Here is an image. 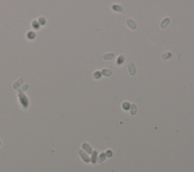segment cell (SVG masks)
Wrapping results in <instances>:
<instances>
[{"mask_svg":"<svg viewBox=\"0 0 194 172\" xmlns=\"http://www.w3.org/2000/svg\"><path fill=\"white\" fill-rule=\"evenodd\" d=\"M23 83V80H21V79H20L19 80H17V82L14 84V89H16V87H17V85H18V86H20V85L21 84Z\"/></svg>","mask_w":194,"mask_h":172,"instance_id":"8992f818","label":"cell"},{"mask_svg":"<svg viewBox=\"0 0 194 172\" xmlns=\"http://www.w3.org/2000/svg\"><path fill=\"white\" fill-rule=\"evenodd\" d=\"M35 37H36V34H35L34 32L33 31H30L28 33V38L30 39V40H33L35 38Z\"/></svg>","mask_w":194,"mask_h":172,"instance_id":"277c9868","label":"cell"},{"mask_svg":"<svg viewBox=\"0 0 194 172\" xmlns=\"http://www.w3.org/2000/svg\"><path fill=\"white\" fill-rule=\"evenodd\" d=\"M38 22H39L40 24H41V25H44V24H46V20H45V18H44V17H39V20H38Z\"/></svg>","mask_w":194,"mask_h":172,"instance_id":"5b68a950","label":"cell"},{"mask_svg":"<svg viewBox=\"0 0 194 172\" xmlns=\"http://www.w3.org/2000/svg\"><path fill=\"white\" fill-rule=\"evenodd\" d=\"M18 98H19V100H20L21 105H23V107L27 108L29 105V101H28V98L27 97V96L23 93H20L18 94Z\"/></svg>","mask_w":194,"mask_h":172,"instance_id":"6da1fadb","label":"cell"},{"mask_svg":"<svg viewBox=\"0 0 194 172\" xmlns=\"http://www.w3.org/2000/svg\"><path fill=\"white\" fill-rule=\"evenodd\" d=\"M32 26H33V28H34V29H40V24H39V22H38V21H33V22H32Z\"/></svg>","mask_w":194,"mask_h":172,"instance_id":"3957f363","label":"cell"},{"mask_svg":"<svg viewBox=\"0 0 194 172\" xmlns=\"http://www.w3.org/2000/svg\"><path fill=\"white\" fill-rule=\"evenodd\" d=\"M125 60V58H124V57L123 56H121V57H119V58L118 59V61H119V62H118V63H119V64H121L122 63V61Z\"/></svg>","mask_w":194,"mask_h":172,"instance_id":"ba28073f","label":"cell"},{"mask_svg":"<svg viewBox=\"0 0 194 172\" xmlns=\"http://www.w3.org/2000/svg\"><path fill=\"white\" fill-rule=\"evenodd\" d=\"M83 148L84 149H86L88 152H91V150H90V146H88L87 144H83Z\"/></svg>","mask_w":194,"mask_h":172,"instance_id":"52a82bcc","label":"cell"},{"mask_svg":"<svg viewBox=\"0 0 194 172\" xmlns=\"http://www.w3.org/2000/svg\"><path fill=\"white\" fill-rule=\"evenodd\" d=\"M0 146H1V141H0Z\"/></svg>","mask_w":194,"mask_h":172,"instance_id":"9c48e42d","label":"cell"},{"mask_svg":"<svg viewBox=\"0 0 194 172\" xmlns=\"http://www.w3.org/2000/svg\"><path fill=\"white\" fill-rule=\"evenodd\" d=\"M79 154L81 155V156L82 157V158L83 159V161H85L86 162H88L89 161V158L87 157V156L86 155V154L83 152V151H79Z\"/></svg>","mask_w":194,"mask_h":172,"instance_id":"7a4b0ae2","label":"cell"}]
</instances>
